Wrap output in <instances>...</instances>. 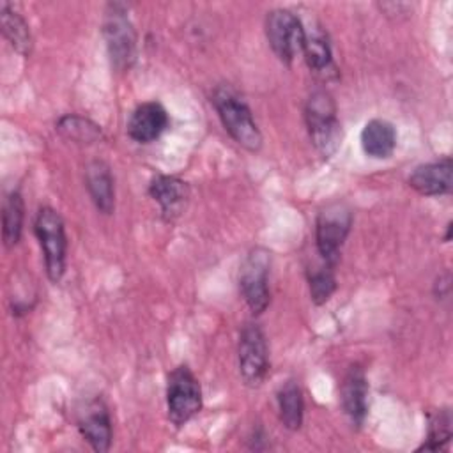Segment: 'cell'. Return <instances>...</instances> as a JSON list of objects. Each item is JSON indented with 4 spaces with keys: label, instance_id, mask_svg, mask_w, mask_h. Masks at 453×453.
Segmentation results:
<instances>
[{
    "label": "cell",
    "instance_id": "obj_1",
    "mask_svg": "<svg viewBox=\"0 0 453 453\" xmlns=\"http://www.w3.org/2000/svg\"><path fill=\"white\" fill-rule=\"evenodd\" d=\"M212 104L228 134L246 150L257 152L262 147V133L253 120L250 106L228 87H218Z\"/></svg>",
    "mask_w": 453,
    "mask_h": 453
},
{
    "label": "cell",
    "instance_id": "obj_2",
    "mask_svg": "<svg viewBox=\"0 0 453 453\" xmlns=\"http://www.w3.org/2000/svg\"><path fill=\"white\" fill-rule=\"evenodd\" d=\"M310 138L322 156H331L342 138V126L336 117V104L326 90L313 92L304 108Z\"/></svg>",
    "mask_w": 453,
    "mask_h": 453
},
{
    "label": "cell",
    "instance_id": "obj_3",
    "mask_svg": "<svg viewBox=\"0 0 453 453\" xmlns=\"http://www.w3.org/2000/svg\"><path fill=\"white\" fill-rule=\"evenodd\" d=\"M350 226L352 212L343 202H333L319 212L315 221V242L324 264L331 267L336 265Z\"/></svg>",
    "mask_w": 453,
    "mask_h": 453
},
{
    "label": "cell",
    "instance_id": "obj_4",
    "mask_svg": "<svg viewBox=\"0 0 453 453\" xmlns=\"http://www.w3.org/2000/svg\"><path fill=\"white\" fill-rule=\"evenodd\" d=\"M34 230L42 248L48 278L57 283L65 271L67 237L64 219L55 209L42 207L35 216Z\"/></svg>",
    "mask_w": 453,
    "mask_h": 453
},
{
    "label": "cell",
    "instance_id": "obj_5",
    "mask_svg": "<svg viewBox=\"0 0 453 453\" xmlns=\"http://www.w3.org/2000/svg\"><path fill=\"white\" fill-rule=\"evenodd\" d=\"M166 409L168 418L175 426H182L202 409L200 382L186 365H180L168 373Z\"/></svg>",
    "mask_w": 453,
    "mask_h": 453
},
{
    "label": "cell",
    "instance_id": "obj_6",
    "mask_svg": "<svg viewBox=\"0 0 453 453\" xmlns=\"http://www.w3.org/2000/svg\"><path fill=\"white\" fill-rule=\"evenodd\" d=\"M265 35L274 55L287 65L303 53L306 30L301 19L288 9H274L267 12Z\"/></svg>",
    "mask_w": 453,
    "mask_h": 453
},
{
    "label": "cell",
    "instance_id": "obj_7",
    "mask_svg": "<svg viewBox=\"0 0 453 453\" xmlns=\"http://www.w3.org/2000/svg\"><path fill=\"white\" fill-rule=\"evenodd\" d=\"M103 35L115 69H129L134 60L136 34L122 4H110L106 9Z\"/></svg>",
    "mask_w": 453,
    "mask_h": 453
},
{
    "label": "cell",
    "instance_id": "obj_8",
    "mask_svg": "<svg viewBox=\"0 0 453 453\" xmlns=\"http://www.w3.org/2000/svg\"><path fill=\"white\" fill-rule=\"evenodd\" d=\"M269 265L271 253L264 248L251 250L239 271L241 294L255 315H260L269 306Z\"/></svg>",
    "mask_w": 453,
    "mask_h": 453
},
{
    "label": "cell",
    "instance_id": "obj_9",
    "mask_svg": "<svg viewBox=\"0 0 453 453\" xmlns=\"http://www.w3.org/2000/svg\"><path fill=\"white\" fill-rule=\"evenodd\" d=\"M239 373L246 386L258 388L269 370L267 340L260 326L248 322L239 334Z\"/></svg>",
    "mask_w": 453,
    "mask_h": 453
},
{
    "label": "cell",
    "instance_id": "obj_10",
    "mask_svg": "<svg viewBox=\"0 0 453 453\" xmlns=\"http://www.w3.org/2000/svg\"><path fill=\"white\" fill-rule=\"evenodd\" d=\"M342 407L354 426H361L368 414V380L365 370L357 365L350 366L343 377L340 389Z\"/></svg>",
    "mask_w": 453,
    "mask_h": 453
},
{
    "label": "cell",
    "instance_id": "obj_11",
    "mask_svg": "<svg viewBox=\"0 0 453 453\" xmlns=\"http://www.w3.org/2000/svg\"><path fill=\"white\" fill-rule=\"evenodd\" d=\"M453 163L444 157L434 163L419 165L409 175V186L425 196H439L451 191L453 186Z\"/></svg>",
    "mask_w": 453,
    "mask_h": 453
},
{
    "label": "cell",
    "instance_id": "obj_12",
    "mask_svg": "<svg viewBox=\"0 0 453 453\" xmlns=\"http://www.w3.org/2000/svg\"><path fill=\"white\" fill-rule=\"evenodd\" d=\"M168 127L166 110L156 103L147 101L134 108L127 122V134L138 143H150Z\"/></svg>",
    "mask_w": 453,
    "mask_h": 453
},
{
    "label": "cell",
    "instance_id": "obj_13",
    "mask_svg": "<svg viewBox=\"0 0 453 453\" xmlns=\"http://www.w3.org/2000/svg\"><path fill=\"white\" fill-rule=\"evenodd\" d=\"M78 430L83 439L92 446V449L103 453L110 449L111 444V419L108 409L101 400L87 405L85 412L78 419Z\"/></svg>",
    "mask_w": 453,
    "mask_h": 453
},
{
    "label": "cell",
    "instance_id": "obj_14",
    "mask_svg": "<svg viewBox=\"0 0 453 453\" xmlns=\"http://www.w3.org/2000/svg\"><path fill=\"white\" fill-rule=\"evenodd\" d=\"M149 195L159 203L166 219H173L184 207L189 189L188 184L172 175H156L149 184Z\"/></svg>",
    "mask_w": 453,
    "mask_h": 453
},
{
    "label": "cell",
    "instance_id": "obj_15",
    "mask_svg": "<svg viewBox=\"0 0 453 453\" xmlns=\"http://www.w3.org/2000/svg\"><path fill=\"white\" fill-rule=\"evenodd\" d=\"M359 142L368 157L388 159L396 147V129L386 119H372L363 126Z\"/></svg>",
    "mask_w": 453,
    "mask_h": 453
},
{
    "label": "cell",
    "instance_id": "obj_16",
    "mask_svg": "<svg viewBox=\"0 0 453 453\" xmlns=\"http://www.w3.org/2000/svg\"><path fill=\"white\" fill-rule=\"evenodd\" d=\"M85 182L97 211L111 214L115 209V186L110 166L104 161L88 163L85 170Z\"/></svg>",
    "mask_w": 453,
    "mask_h": 453
},
{
    "label": "cell",
    "instance_id": "obj_17",
    "mask_svg": "<svg viewBox=\"0 0 453 453\" xmlns=\"http://www.w3.org/2000/svg\"><path fill=\"white\" fill-rule=\"evenodd\" d=\"M0 25L2 34L9 44L23 57L32 53V34L25 18L9 2H0Z\"/></svg>",
    "mask_w": 453,
    "mask_h": 453
},
{
    "label": "cell",
    "instance_id": "obj_18",
    "mask_svg": "<svg viewBox=\"0 0 453 453\" xmlns=\"http://www.w3.org/2000/svg\"><path fill=\"white\" fill-rule=\"evenodd\" d=\"M278 411L280 419L285 428L297 430L303 425L304 416V398L297 382L288 380L278 391Z\"/></svg>",
    "mask_w": 453,
    "mask_h": 453
},
{
    "label": "cell",
    "instance_id": "obj_19",
    "mask_svg": "<svg viewBox=\"0 0 453 453\" xmlns=\"http://www.w3.org/2000/svg\"><path fill=\"white\" fill-rule=\"evenodd\" d=\"M25 219V203L19 191H12L7 195L2 209V237L7 248L18 244L23 230Z\"/></svg>",
    "mask_w": 453,
    "mask_h": 453
},
{
    "label": "cell",
    "instance_id": "obj_20",
    "mask_svg": "<svg viewBox=\"0 0 453 453\" xmlns=\"http://www.w3.org/2000/svg\"><path fill=\"white\" fill-rule=\"evenodd\" d=\"M303 55H304V60L308 64V67L327 78L329 73L336 74V67L333 64V53H331V46L326 39L324 34H311L308 35L306 34V41H304V46H303Z\"/></svg>",
    "mask_w": 453,
    "mask_h": 453
},
{
    "label": "cell",
    "instance_id": "obj_21",
    "mask_svg": "<svg viewBox=\"0 0 453 453\" xmlns=\"http://www.w3.org/2000/svg\"><path fill=\"white\" fill-rule=\"evenodd\" d=\"M57 129L62 136L76 143H92L101 138V127L80 115H64L57 122Z\"/></svg>",
    "mask_w": 453,
    "mask_h": 453
},
{
    "label": "cell",
    "instance_id": "obj_22",
    "mask_svg": "<svg viewBox=\"0 0 453 453\" xmlns=\"http://www.w3.org/2000/svg\"><path fill=\"white\" fill-rule=\"evenodd\" d=\"M451 412L449 409H441L437 411L432 418H430V423H428V435H426V441L419 446V449H426V451H437V449H442L451 435H453V430H451Z\"/></svg>",
    "mask_w": 453,
    "mask_h": 453
},
{
    "label": "cell",
    "instance_id": "obj_23",
    "mask_svg": "<svg viewBox=\"0 0 453 453\" xmlns=\"http://www.w3.org/2000/svg\"><path fill=\"white\" fill-rule=\"evenodd\" d=\"M308 283H310L311 301L315 304H324L326 301H329V297L336 290V280H334L333 267L324 264L322 267L313 269L308 276Z\"/></svg>",
    "mask_w": 453,
    "mask_h": 453
}]
</instances>
